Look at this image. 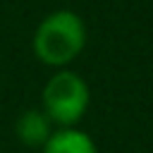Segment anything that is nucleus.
<instances>
[{
	"instance_id": "nucleus-1",
	"label": "nucleus",
	"mask_w": 153,
	"mask_h": 153,
	"mask_svg": "<svg viewBox=\"0 0 153 153\" xmlns=\"http://www.w3.org/2000/svg\"><path fill=\"white\" fill-rule=\"evenodd\" d=\"M86 48V26L84 19L72 10H55L41 19L33 31V53L36 57L55 69L74 62Z\"/></svg>"
},
{
	"instance_id": "nucleus-2",
	"label": "nucleus",
	"mask_w": 153,
	"mask_h": 153,
	"mask_svg": "<svg viewBox=\"0 0 153 153\" xmlns=\"http://www.w3.org/2000/svg\"><path fill=\"white\" fill-rule=\"evenodd\" d=\"M91 103L88 84L72 69H57L41 91V110L57 127H76Z\"/></svg>"
},
{
	"instance_id": "nucleus-3",
	"label": "nucleus",
	"mask_w": 153,
	"mask_h": 153,
	"mask_svg": "<svg viewBox=\"0 0 153 153\" xmlns=\"http://www.w3.org/2000/svg\"><path fill=\"white\" fill-rule=\"evenodd\" d=\"M41 153H98L96 141L76 127H60L38 148Z\"/></svg>"
},
{
	"instance_id": "nucleus-4",
	"label": "nucleus",
	"mask_w": 153,
	"mask_h": 153,
	"mask_svg": "<svg viewBox=\"0 0 153 153\" xmlns=\"http://www.w3.org/2000/svg\"><path fill=\"white\" fill-rule=\"evenodd\" d=\"M14 131L24 146L41 148L53 134V122L48 120V115L43 110H24L14 124Z\"/></svg>"
}]
</instances>
